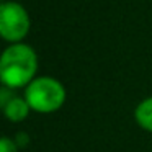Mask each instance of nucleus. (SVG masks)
Instances as JSON below:
<instances>
[{
  "label": "nucleus",
  "mask_w": 152,
  "mask_h": 152,
  "mask_svg": "<svg viewBox=\"0 0 152 152\" xmlns=\"http://www.w3.org/2000/svg\"><path fill=\"white\" fill-rule=\"evenodd\" d=\"M25 100L38 113H53L66 102V88L53 77H38L26 87Z\"/></svg>",
  "instance_id": "2"
},
{
  "label": "nucleus",
  "mask_w": 152,
  "mask_h": 152,
  "mask_svg": "<svg viewBox=\"0 0 152 152\" xmlns=\"http://www.w3.org/2000/svg\"><path fill=\"white\" fill-rule=\"evenodd\" d=\"M0 152H17V144L10 137L4 136L0 139Z\"/></svg>",
  "instance_id": "6"
},
{
  "label": "nucleus",
  "mask_w": 152,
  "mask_h": 152,
  "mask_svg": "<svg viewBox=\"0 0 152 152\" xmlns=\"http://www.w3.org/2000/svg\"><path fill=\"white\" fill-rule=\"evenodd\" d=\"M134 118H136V123H137L142 129L152 132V96L142 100V102L136 106Z\"/></svg>",
  "instance_id": "5"
},
{
  "label": "nucleus",
  "mask_w": 152,
  "mask_h": 152,
  "mask_svg": "<svg viewBox=\"0 0 152 152\" xmlns=\"http://www.w3.org/2000/svg\"><path fill=\"white\" fill-rule=\"evenodd\" d=\"M38 70V56L28 44H12L0 61V79L8 88L30 85Z\"/></svg>",
  "instance_id": "1"
},
{
  "label": "nucleus",
  "mask_w": 152,
  "mask_h": 152,
  "mask_svg": "<svg viewBox=\"0 0 152 152\" xmlns=\"http://www.w3.org/2000/svg\"><path fill=\"white\" fill-rule=\"evenodd\" d=\"M2 108H4V113L7 116V119H10L13 123L23 121L31 110L26 100L20 98V96H12L5 105H2Z\"/></svg>",
  "instance_id": "4"
},
{
  "label": "nucleus",
  "mask_w": 152,
  "mask_h": 152,
  "mask_svg": "<svg viewBox=\"0 0 152 152\" xmlns=\"http://www.w3.org/2000/svg\"><path fill=\"white\" fill-rule=\"evenodd\" d=\"M30 31V15L17 2H4L0 7V34L5 41L18 43Z\"/></svg>",
  "instance_id": "3"
}]
</instances>
